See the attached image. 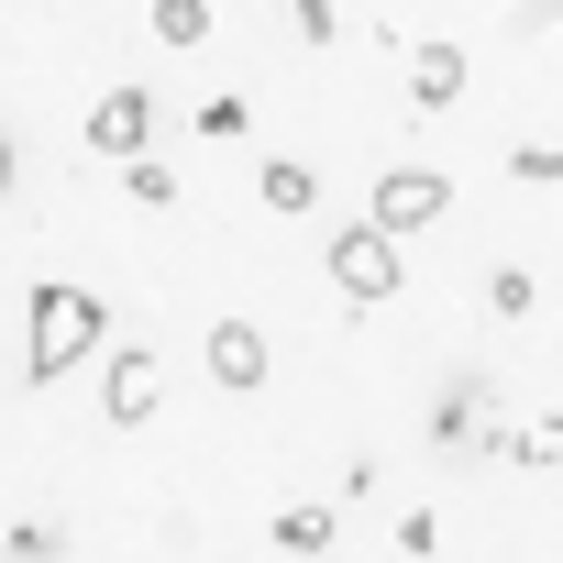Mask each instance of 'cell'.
Instances as JSON below:
<instances>
[{
  "instance_id": "obj_11",
  "label": "cell",
  "mask_w": 563,
  "mask_h": 563,
  "mask_svg": "<svg viewBox=\"0 0 563 563\" xmlns=\"http://www.w3.org/2000/svg\"><path fill=\"white\" fill-rule=\"evenodd\" d=\"M122 188H133L144 210H166V199H177V166H166V155H133V166H122Z\"/></svg>"
},
{
  "instance_id": "obj_5",
  "label": "cell",
  "mask_w": 563,
  "mask_h": 563,
  "mask_svg": "<svg viewBox=\"0 0 563 563\" xmlns=\"http://www.w3.org/2000/svg\"><path fill=\"white\" fill-rule=\"evenodd\" d=\"M210 376L221 387H265V332L254 321H210Z\"/></svg>"
},
{
  "instance_id": "obj_2",
  "label": "cell",
  "mask_w": 563,
  "mask_h": 563,
  "mask_svg": "<svg viewBox=\"0 0 563 563\" xmlns=\"http://www.w3.org/2000/svg\"><path fill=\"white\" fill-rule=\"evenodd\" d=\"M442 210H453V177H442V166H398V177H376L365 232H387V243H398V232H431Z\"/></svg>"
},
{
  "instance_id": "obj_8",
  "label": "cell",
  "mask_w": 563,
  "mask_h": 563,
  "mask_svg": "<svg viewBox=\"0 0 563 563\" xmlns=\"http://www.w3.org/2000/svg\"><path fill=\"white\" fill-rule=\"evenodd\" d=\"M254 188H265V210H288V221H299V210H310V199H321V177H310V166H299V155H276V166H265V177H254Z\"/></svg>"
},
{
  "instance_id": "obj_3",
  "label": "cell",
  "mask_w": 563,
  "mask_h": 563,
  "mask_svg": "<svg viewBox=\"0 0 563 563\" xmlns=\"http://www.w3.org/2000/svg\"><path fill=\"white\" fill-rule=\"evenodd\" d=\"M398 276H409V265H398V243H387V232H365V221H354V232L332 243V288H343L354 310H376V299H398Z\"/></svg>"
},
{
  "instance_id": "obj_16",
  "label": "cell",
  "mask_w": 563,
  "mask_h": 563,
  "mask_svg": "<svg viewBox=\"0 0 563 563\" xmlns=\"http://www.w3.org/2000/svg\"><path fill=\"white\" fill-rule=\"evenodd\" d=\"M0 188H12V144H0Z\"/></svg>"
},
{
  "instance_id": "obj_7",
  "label": "cell",
  "mask_w": 563,
  "mask_h": 563,
  "mask_svg": "<svg viewBox=\"0 0 563 563\" xmlns=\"http://www.w3.org/2000/svg\"><path fill=\"white\" fill-rule=\"evenodd\" d=\"M409 100H420V111H453V100H464V45H420V56H409Z\"/></svg>"
},
{
  "instance_id": "obj_1",
  "label": "cell",
  "mask_w": 563,
  "mask_h": 563,
  "mask_svg": "<svg viewBox=\"0 0 563 563\" xmlns=\"http://www.w3.org/2000/svg\"><path fill=\"white\" fill-rule=\"evenodd\" d=\"M78 354H100V299L89 288H67V276H56V288H34V376H67Z\"/></svg>"
},
{
  "instance_id": "obj_10",
  "label": "cell",
  "mask_w": 563,
  "mask_h": 563,
  "mask_svg": "<svg viewBox=\"0 0 563 563\" xmlns=\"http://www.w3.org/2000/svg\"><path fill=\"white\" fill-rule=\"evenodd\" d=\"M210 34V0H155V45H199Z\"/></svg>"
},
{
  "instance_id": "obj_15",
  "label": "cell",
  "mask_w": 563,
  "mask_h": 563,
  "mask_svg": "<svg viewBox=\"0 0 563 563\" xmlns=\"http://www.w3.org/2000/svg\"><path fill=\"white\" fill-rule=\"evenodd\" d=\"M508 177H530V188H552V177H563V155H552V144H519V155H508Z\"/></svg>"
},
{
  "instance_id": "obj_9",
  "label": "cell",
  "mask_w": 563,
  "mask_h": 563,
  "mask_svg": "<svg viewBox=\"0 0 563 563\" xmlns=\"http://www.w3.org/2000/svg\"><path fill=\"white\" fill-rule=\"evenodd\" d=\"M276 552H299V563L332 552V508H310V497H299V508H276Z\"/></svg>"
},
{
  "instance_id": "obj_4",
  "label": "cell",
  "mask_w": 563,
  "mask_h": 563,
  "mask_svg": "<svg viewBox=\"0 0 563 563\" xmlns=\"http://www.w3.org/2000/svg\"><path fill=\"white\" fill-rule=\"evenodd\" d=\"M144 133H155V100H144V89H100V111H89V144L133 166V155H144Z\"/></svg>"
},
{
  "instance_id": "obj_12",
  "label": "cell",
  "mask_w": 563,
  "mask_h": 563,
  "mask_svg": "<svg viewBox=\"0 0 563 563\" xmlns=\"http://www.w3.org/2000/svg\"><path fill=\"white\" fill-rule=\"evenodd\" d=\"M497 453H519V464H563V420H530V431H508Z\"/></svg>"
},
{
  "instance_id": "obj_6",
  "label": "cell",
  "mask_w": 563,
  "mask_h": 563,
  "mask_svg": "<svg viewBox=\"0 0 563 563\" xmlns=\"http://www.w3.org/2000/svg\"><path fill=\"white\" fill-rule=\"evenodd\" d=\"M166 398V376H155V354H111V376H100V409L111 420H144Z\"/></svg>"
},
{
  "instance_id": "obj_13",
  "label": "cell",
  "mask_w": 563,
  "mask_h": 563,
  "mask_svg": "<svg viewBox=\"0 0 563 563\" xmlns=\"http://www.w3.org/2000/svg\"><path fill=\"white\" fill-rule=\"evenodd\" d=\"M486 310H497V321H519V310H530V276H519V265H497V276H486Z\"/></svg>"
},
{
  "instance_id": "obj_14",
  "label": "cell",
  "mask_w": 563,
  "mask_h": 563,
  "mask_svg": "<svg viewBox=\"0 0 563 563\" xmlns=\"http://www.w3.org/2000/svg\"><path fill=\"white\" fill-rule=\"evenodd\" d=\"M56 552H67V541H56L45 519H23V530H12V563H56Z\"/></svg>"
}]
</instances>
